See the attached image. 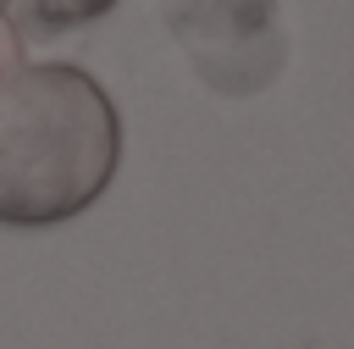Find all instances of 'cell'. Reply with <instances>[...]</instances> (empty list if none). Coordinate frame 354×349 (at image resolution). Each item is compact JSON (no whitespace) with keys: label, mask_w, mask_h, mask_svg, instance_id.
Listing matches in <instances>:
<instances>
[{"label":"cell","mask_w":354,"mask_h":349,"mask_svg":"<svg viewBox=\"0 0 354 349\" xmlns=\"http://www.w3.org/2000/svg\"><path fill=\"white\" fill-rule=\"evenodd\" d=\"M122 161L111 94L77 66L0 78V227H55L88 211Z\"/></svg>","instance_id":"obj_1"},{"label":"cell","mask_w":354,"mask_h":349,"mask_svg":"<svg viewBox=\"0 0 354 349\" xmlns=\"http://www.w3.org/2000/svg\"><path fill=\"white\" fill-rule=\"evenodd\" d=\"M160 17L216 94H260L288 61L277 0H160Z\"/></svg>","instance_id":"obj_2"},{"label":"cell","mask_w":354,"mask_h":349,"mask_svg":"<svg viewBox=\"0 0 354 349\" xmlns=\"http://www.w3.org/2000/svg\"><path fill=\"white\" fill-rule=\"evenodd\" d=\"M116 0H17V33L22 39H55L66 28H83L94 17H105Z\"/></svg>","instance_id":"obj_3"},{"label":"cell","mask_w":354,"mask_h":349,"mask_svg":"<svg viewBox=\"0 0 354 349\" xmlns=\"http://www.w3.org/2000/svg\"><path fill=\"white\" fill-rule=\"evenodd\" d=\"M22 44H28V39L17 33V22H11V17H0V78H6L11 66H22Z\"/></svg>","instance_id":"obj_4"},{"label":"cell","mask_w":354,"mask_h":349,"mask_svg":"<svg viewBox=\"0 0 354 349\" xmlns=\"http://www.w3.org/2000/svg\"><path fill=\"white\" fill-rule=\"evenodd\" d=\"M0 17H6V0H0Z\"/></svg>","instance_id":"obj_5"}]
</instances>
